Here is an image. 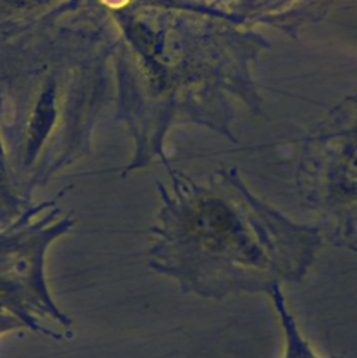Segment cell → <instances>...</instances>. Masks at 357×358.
I'll return each instance as SVG.
<instances>
[{
  "label": "cell",
  "instance_id": "obj_1",
  "mask_svg": "<svg viewBox=\"0 0 357 358\" xmlns=\"http://www.w3.org/2000/svg\"><path fill=\"white\" fill-rule=\"evenodd\" d=\"M104 62L94 10L0 34V137L27 200L36 186L90 152Z\"/></svg>",
  "mask_w": 357,
  "mask_h": 358
},
{
  "label": "cell",
  "instance_id": "obj_2",
  "mask_svg": "<svg viewBox=\"0 0 357 358\" xmlns=\"http://www.w3.org/2000/svg\"><path fill=\"white\" fill-rule=\"evenodd\" d=\"M319 239L270 220L195 217L171 220L157 231L148 267L188 295L223 301L266 294L301 282Z\"/></svg>",
  "mask_w": 357,
  "mask_h": 358
},
{
  "label": "cell",
  "instance_id": "obj_3",
  "mask_svg": "<svg viewBox=\"0 0 357 358\" xmlns=\"http://www.w3.org/2000/svg\"><path fill=\"white\" fill-rule=\"evenodd\" d=\"M269 298L276 310L284 338L283 358H323L314 350L311 343L302 334L294 315L286 303L283 288L273 289L269 294Z\"/></svg>",
  "mask_w": 357,
  "mask_h": 358
},
{
  "label": "cell",
  "instance_id": "obj_4",
  "mask_svg": "<svg viewBox=\"0 0 357 358\" xmlns=\"http://www.w3.org/2000/svg\"><path fill=\"white\" fill-rule=\"evenodd\" d=\"M25 204L27 199L14 182L0 137V225H7L21 217L29 208Z\"/></svg>",
  "mask_w": 357,
  "mask_h": 358
}]
</instances>
